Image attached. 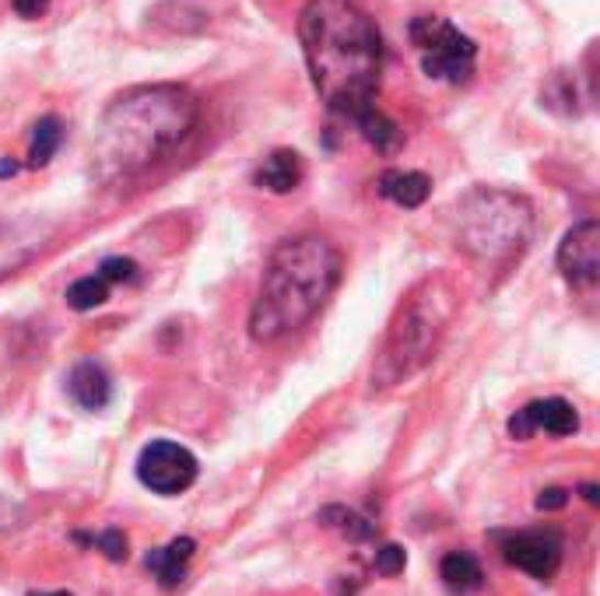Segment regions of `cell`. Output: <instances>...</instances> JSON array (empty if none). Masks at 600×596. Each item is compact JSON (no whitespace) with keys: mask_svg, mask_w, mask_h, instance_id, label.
Returning <instances> with one entry per match:
<instances>
[{"mask_svg":"<svg viewBox=\"0 0 600 596\" xmlns=\"http://www.w3.org/2000/svg\"><path fill=\"white\" fill-rule=\"evenodd\" d=\"M137 481L151 487L155 495H166V498L183 495L186 487L197 481V457L180 442L155 439L140 449L137 457Z\"/></svg>","mask_w":600,"mask_h":596,"instance_id":"52a82bcc","label":"cell"},{"mask_svg":"<svg viewBox=\"0 0 600 596\" xmlns=\"http://www.w3.org/2000/svg\"><path fill=\"white\" fill-rule=\"evenodd\" d=\"M298 43L309 81L330 113L359 120L373 110L383 81V40L359 0H306Z\"/></svg>","mask_w":600,"mask_h":596,"instance_id":"6da1fadb","label":"cell"},{"mask_svg":"<svg viewBox=\"0 0 600 596\" xmlns=\"http://www.w3.org/2000/svg\"><path fill=\"white\" fill-rule=\"evenodd\" d=\"M14 11L22 14V18H39L46 8H49V0H11Z\"/></svg>","mask_w":600,"mask_h":596,"instance_id":"d4e9b609","label":"cell"},{"mask_svg":"<svg viewBox=\"0 0 600 596\" xmlns=\"http://www.w3.org/2000/svg\"><path fill=\"white\" fill-rule=\"evenodd\" d=\"M46 236L32 222H0V281L25 267L35 252H43Z\"/></svg>","mask_w":600,"mask_h":596,"instance_id":"8fae6325","label":"cell"},{"mask_svg":"<svg viewBox=\"0 0 600 596\" xmlns=\"http://www.w3.org/2000/svg\"><path fill=\"white\" fill-rule=\"evenodd\" d=\"M555 263L573 288H593L600 281V225L587 218L569 228L555 252Z\"/></svg>","mask_w":600,"mask_h":596,"instance_id":"ba28073f","label":"cell"},{"mask_svg":"<svg viewBox=\"0 0 600 596\" xmlns=\"http://www.w3.org/2000/svg\"><path fill=\"white\" fill-rule=\"evenodd\" d=\"M193 551H197V544H193V537H176L169 548H155L148 551L145 565L155 572V580L162 583L166 589H176L183 580H186V562L193 558Z\"/></svg>","mask_w":600,"mask_h":596,"instance_id":"5bb4252c","label":"cell"},{"mask_svg":"<svg viewBox=\"0 0 600 596\" xmlns=\"http://www.w3.org/2000/svg\"><path fill=\"white\" fill-rule=\"evenodd\" d=\"M502 554L509 565H517L537 583L555 580L562 565V540L552 530H534V533H517L502 544Z\"/></svg>","mask_w":600,"mask_h":596,"instance_id":"9c48e42d","label":"cell"},{"mask_svg":"<svg viewBox=\"0 0 600 596\" xmlns=\"http://www.w3.org/2000/svg\"><path fill=\"white\" fill-rule=\"evenodd\" d=\"M439 580L446 583V589L453 593H471L482 586V565L478 558L467 551H450L439 565Z\"/></svg>","mask_w":600,"mask_h":596,"instance_id":"e0dca14e","label":"cell"},{"mask_svg":"<svg viewBox=\"0 0 600 596\" xmlns=\"http://www.w3.org/2000/svg\"><path fill=\"white\" fill-rule=\"evenodd\" d=\"M64 140V123L57 116H43L39 123L32 126V140H29V166L32 169H43L46 161L57 155Z\"/></svg>","mask_w":600,"mask_h":596,"instance_id":"ac0fdd59","label":"cell"},{"mask_svg":"<svg viewBox=\"0 0 600 596\" xmlns=\"http://www.w3.org/2000/svg\"><path fill=\"white\" fill-rule=\"evenodd\" d=\"M341 281V252L324 236L285 239L263 267L250 310V337L260 345L285 337L324 310Z\"/></svg>","mask_w":600,"mask_h":596,"instance_id":"3957f363","label":"cell"},{"mask_svg":"<svg viewBox=\"0 0 600 596\" xmlns=\"http://www.w3.org/2000/svg\"><path fill=\"white\" fill-rule=\"evenodd\" d=\"M576 428H579V414L569 401H562V396L534 401L509 418V436H513L517 442H527L534 431H548V436L562 439V436H573Z\"/></svg>","mask_w":600,"mask_h":596,"instance_id":"30bf717a","label":"cell"},{"mask_svg":"<svg viewBox=\"0 0 600 596\" xmlns=\"http://www.w3.org/2000/svg\"><path fill=\"white\" fill-rule=\"evenodd\" d=\"M99 278H105V281H134L137 278V263L127 260V257H110V260H102Z\"/></svg>","mask_w":600,"mask_h":596,"instance_id":"603a6c76","label":"cell"},{"mask_svg":"<svg viewBox=\"0 0 600 596\" xmlns=\"http://www.w3.org/2000/svg\"><path fill=\"white\" fill-rule=\"evenodd\" d=\"M14 172H18V161L0 158V179H8V176H14Z\"/></svg>","mask_w":600,"mask_h":596,"instance_id":"484cf974","label":"cell"},{"mask_svg":"<svg viewBox=\"0 0 600 596\" xmlns=\"http://www.w3.org/2000/svg\"><path fill=\"white\" fill-rule=\"evenodd\" d=\"M566 505H569V492H566V487H544V492L537 495V509L541 513L566 509Z\"/></svg>","mask_w":600,"mask_h":596,"instance_id":"cb8c5ba5","label":"cell"},{"mask_svg":"<svg viewBox=\"0 0 600 596\" xmlns=\"http://www.w3.org/2000/svg\"><path fill=\"white\" fill-rule=\"evenodd\" d=\"M29 596H75V593H67V589H57V593H29Z\"/></svg>","mask_w":600,"mask_h":596,"instance_id":"83f0119b","label":"cell"},{"mask_svg":"<svg viewBox=\"0 0 600 596\" xmlns=\"http://www.w3.org/2000/svg\"><path fill=\"white\" fill-rule=\"evenodd\" d=\"M355 123H359L362 137L373 144L380 155H397L404 148V131L386 113H380L376 105H373V110H365Z\"/></svg>","mask_w":600,"mask_h":596,"instance_id":"2e32d148","label":"cell"},{"mask_svg":"<svg viewBox=\"0 0 600 596\" xmlns=\"http://www.w3.org/2000/svg\"><path fill=\"white\" fill-rule=\"evenodd\" d=\"M411 43L421 57V70L432 81L467 85L474 78V60H478V43L456 29L443 14H418L411 22Z\"/></svg>","mask_w":600,"mask_h":596,"instance_id":"8992f818","label":"cell"},{"mask_svg":"<svg viewBox=\"0 0 600 596\" xmlns=\"http://www.w3.org/2000/svg\"><path fill=\"white\" fill-rule=\"evenodd\" d=\"M257 187L268 193H292L298 183H303V158L288 148H278L263 158V166L257 169Z\"/></svg>","mask_w":600,"mask_h":596,"instance_id":"9a60e30c","label":"cell"},{"mask_svg":"<svg viewBox=\"0 0 600 596\" xmlns=\"http://www.w3.org/2000/svg\"><path fill=\"white\" fill-rule=\"evenodd\" d=\"M404 565H408V551H404L400 544H383V548L376 551V572L386 575V580H394V575H400Z\"/></svg>","mask_w":600,"mask_h":596,"instance_id":"44dd1931","label":"cell"},{"mask_svg":"<svg viewBox=\"0 0 600 596\" xmlns=\"http://www.w3.org/2000/svg\"><path fill=\"white\" fill-rule=\"evenodd\" d=\"M67 390L75 396V404L84 411H102L113 396V383L99 361H78V366L70 369Z\"/></svg>","mask_w":600,"mask_h":596,"instance_id":"7c38bea8","label":"cell"},{"mask_svg":"<svg viewBox=\"0 0 600 596\" xmlns=\"http://www.w3.org/2000/svg\"><path fill=\"white\" fill-rule=\"evenodd\" d=\"M380 196H386L390 204L397 207H421L429 201V193H432V179L426 172H411V169H386L380 176V183H376Z\"/></svg>","mask_w":600,"mask_h":596,"instance_id":"4fadbf2b","label":"cell"},{"mask_svg":"<svg viewBox=\"0 0 600 596\" xmlns=\"http://www.w3.org/2000/svg\"><path fill=\"white\" fill-rule=\"evenodd\" d=\"M95 548L110 558V562H127V537H123L120 530H105L95 537Z\"/></svg>","mask_w":600,"mask_h":596,"instance_id":"7402d4cb","label":"cell"},{"mask_svg":"<svg viewBox=\"0 0 600 596\" xmlns=\"http://www.w3.org/2000/svg\"><path fill=\"white\" fill-rule=\"evenodd\" d=\"M456 246L478 260H506L527 246L534 232V207L509 190L478 187L453 207Z\"/></svg>","mask_w":600,"mask_h":596,"instance_id":"5b68a950","label":"cell"},{"mask_svg":"<svg viewBox=\"0 0 600 596\" xmlns=\"http://www.w3.org/2000/svg\"><path fill=\"white\" fill-rule=\"evenodd\" d=\"M197 116V95L183 85H145L123 92L102 113L92 140L99 179L120 183L166 161L186 144Z\"/></svg>","mask_w":600,"mask_h":596,"instance_id":"7a4b0ae2","label":"cell"},{"mask_svg":"<svg viewBox=\"0 0 600 596\" xmlns=\"http://www.w3.org/2000/svg\"><path fill=\"white\" fill-rule=\"evenodd\" d=\"M453 302L456 295L443 274L421 281L404 299L390 323V334H386L383 355L373 369V379H380V386H394L400 379H411L415 372L429 366L453 319Z\"/></svg>","mask_w":600,"mask_h":596,"instance_id":"277c9868","label":"cell"},{"mask_svg":"<svg viewBox=\"0 0 600 596\" xmlns=\"http://www.w3.org/2000/svg\"><path fill=\"white\" fill-rule=\"evenodd\" d=\"M105 299H110V281L99 278V274L78 278L75 284L67 288V305H70V310H78V313L99 310Z\"/></svg>","mask_w":600,"mask_h":596,"instance_id":"d6986e66","label":"cell"},{"mask_svg":"<svg viewBox=\"0 0 600 596\" xmlns=\"http://www.w3.org/2000/svg\"><path fill=\"white\" fill-rule=\"evenodd\" d=\"M320 519H338V522H327V527L341 530V533L351 537V540H369V537L376 533L373 522L362 519V516H355V513H348V509H324Z\"/></svg>","mask_w":600,"mask_h":596,"instance_id":"ffe728a7","label":"cell"},{"mask_svg":"<svg viewBox=\"0 0 600 596\" xmlns=\"http://www.w3.org/2000/svg\"><path fill=\"white\" fill-rule=\"evenodd\" d=\"M584 498H587L590 505H597V498H600V495H597V484H584Z\"/></svg>","mask_w":600,"mask_h":596,"instance_id":"4316f807","label":"cell"}]
</instances>
